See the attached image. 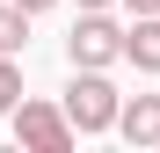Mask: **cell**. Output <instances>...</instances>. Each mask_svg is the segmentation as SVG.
<instances>
[{
    "label": "cell",
    "mask_w": 160,
    "mask_h": 153,
    "mask_svg": "<svg viewBox=\"0 0 160 153\" xmlns=\"http://www.w3.org/2000/svg\"><path fill=\"white\" fill-rule=\"evenodd\" d=\"M58 110H66V124H73L80 139H95V131H117L124 95L109 88V73H102V66H73V80H66V95H58Z\"/></svg>",
    "instance_id": "6da1fadb"
},
{
    "label": "cell",
    "mask_w": 160,
    "mask_h": 153,
    "mask_svg": "<svg viewBox=\"0 0 160 153\" xmlns=\"http://www.w3.org/2000/svg\"><path fill=\"white\" fill-rule=\"evenodd\" d=\"M124 59V29L109 22V8H80V22L66 29V66H102L109 73Z\"/></svg>",
    "instance_id": "7a4b0ae2"
},
{
    "label": "cell",
    "mask_w": 160,
    "mask_h": 153,
    "mask_svg": "<svg viewBox=\"0 0 160 153\" xmlns=\"http://www.w3.org/2000/svg\"><path fill=\"white\" fill-rule=\"evenodd\" d=\"M8 117H15V139L29 146V153H73V139H80L73 124H66L58 102H37V95H22Z\"/></svg>",
    "instance_id": "3957f363"
},
{
    "label": "cell",
    "mask_w": 160,
    "mask_h": 153,
    "mask_svg": "<svg viewBox=\"0 0 160 153\" xmlns=\"http://www.w3.org/2000/svg\"><path fill=\"white\" fill-rule=\"evenodd\" d=\"M117 131L131 139V146H160V95H124V110H117Z\"/></svg>",
    "instance_id": "277c9868"
},
{
    "label": "cell",
    "mask_w": 160,
    "mask_h": 153,
    "mask_svg": "<svg viewBox=\"0 0 160 153\" xmlns=\"http://www.w3.org/2000/svg\"><path fill=\"white\" fill-rule=\"evenodd\" d=\"M124 59L138 66V73H160V15H131V29H124Z\"/></svg>",
    "instance_id": "5b68a950"
},
{
    "label": "cell",
    "mask_w": 160,
    "mask_h": 153,
    "mask_svg": "<svg viewBox=\"0 0 160 153\" xmlns=\"http://www.w3.org/2000/svg\"><path fill=\"white\" fill-rule=\"evenodd\" d=\"M22 44H29V15H22L15 0H0V59H15Z\"/></svg>",
    "instance_id": "8992f818"
},
{
    "label": "cell",
    "mask_w": 160,
    "mask_h": 153,
    "mask_svg": "<svg viewBox=\"0 0 160 153\" xmlns=\"http://www.w3.org/2000/svg\"><path fill=\"white\" fill-rule=\"evenodd\" d=\"M15 102H22V66H15V59H0V117H8Z\"/></svg>",
    "instance_id": "52a82bcc"
},
{
    "label": "cell",
    "mask_w": 160,
    "mask_h": 153,
    "mask_svg": "<svg viewBox=\"0 0 160 153\" xmlns=\"http://www.w3.org/2000/svg\"><path fill=\"white\" fill-rule=\"evenodd\" d=\"M15 8H22V15H44V8H58V0H15Z\"/></svg>",
    "instance_id": "ba28073f"
},
{
    "label": "cell",
    "mask_w": 160,
    "mask_h": 153,
    "mask_svg": "<svg viewBox=\"0 0 160 153\" xmlns=\"http://www.w3.org/2000/svg\"><path fill=\"white\" fill-rule=\"evenodd\" d=\"M124 8H131V15H160V0H124Z\"/></svg>",
    "instance_id": "9c48e42d"
},
{
    "label": "cell",
    "mask_w": 160,
    "mask_h": 153,
    "mask_svg": "<svg viewBox=\"0 0 160 153\" xmlns=\"http://www.w3.org/2000/svg\"><path fill=\"white\" fill-rule=\"evenodd\" d=\"M80 8H117V0H80Z\"/></svg>",
    "instance_id": "30bf717a"
}]
</instances>
